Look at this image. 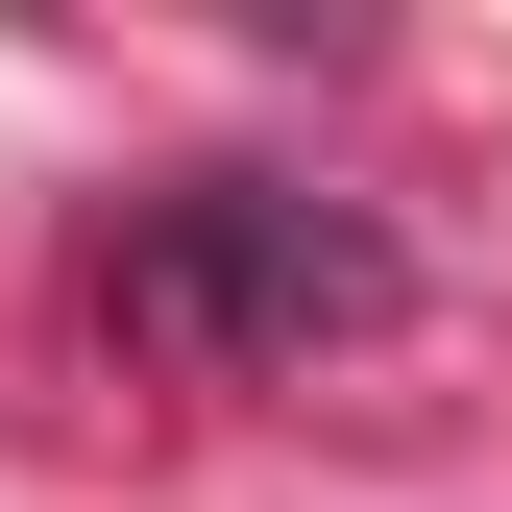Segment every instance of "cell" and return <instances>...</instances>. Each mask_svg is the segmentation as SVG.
<instances>
[{"label": "cell", "instance_id": "cell-1", "mask_svg": "<svg viewBox=\"0 0 512 512\" xmlns=\"http://www.w3.org/2000/svg\"><path fill=\"white\" fill-rule=\"evenodd\" d=\"M98 317L171 366H317L391 317V244H366L342 196H293V171H196V196H147L98 244Z\"/></svg>", "mask_w": 512, "mask_h": 512}]
</instances>
